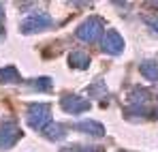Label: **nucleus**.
<instances>
[{"label": "nucleus", "instance_id": "1", "mask_svg": "<svg viewBox=\"0 0 158 152\" xmlns=\"http://www.w3.org/2000/svg\"><path fill=\"white\" fill-rule=\"evenodd\" d=\"M28 124L34 128V131H43V128L49 127V120H52V114H49V105L45 103H32L28 105Z\"/></svg>", "mask_w": 158, "mask_h": 152}, {"label": "nucleus", "instance_id": "2", "mask_svg": "<svg viewBox=\"0 0 158 152\" xmlns=\"http://www.w3.org/2000/svg\"><path fill=\"white\" fill-rule=\"evenodd\" d=\"M103 28H105V22L101 17H92V20H88L79 26L75 34H77V39L85 41V43H96L103 34Z\"/></svg>", "mask_w": 158, "mask_h": 152}, {"label": "nucleus", "instance_id": "3", "mask_svg": "<svg viewBox=\"0 0 158 152\" xmlns=\"http://www.w3.org/2000/svg\"><path fill=\"white\" fill-rule=\"evenodd\" d=\"M19 137H22V131H19V127H17L13 120L0 122V150L11 148L13 144H17Z\"/></svg>", "mask_w": 158, "mask_h": 152}, {"label": "nucleus", "instance_id": "4", "mask_svg": "<svg viewBox=\"0 0 158 152\" xmlns=\"http://www.w3.org/2000/svg\"><path fill=\"white\" fill-rule=\"evenodd\" d=\"M49 26H52V17L47 13H36V15H32V17H28V20L22 22V32L24 34H34V32L45 30Z\"/></svg>", "mask_w": 158, "mask_h": 152}, {"label": "nucleus", "instance_id": "5", "mask_svg": "<svg viewBox=\"0 0 158 152\" xmlns=\"http://www.w3.org/2000/svg\"><path fill=\"white\" fill-rule=\"evenodd\" d=\"M122 50H124V39L120 37L118 30H109L105 34V41H103V51L118 56V54H122Z\"/></svg>", "mask_w": 158, "mask_h": 152}, {"label": "nucleus", "instance_id": "6", "mask_svg": "<svg viewBox=\"0 0 158 152\" xmlns=\"http://www.w3.org/2000/svg\"><path fill=\"white\" fill-rule=\"evenodd\" d=\"M62 109L66 114H81V111H88L90 109V101L81 99L77 94H66L62 99Z\"/></svg>", "mask_w": 158, "mask_h": 152}, {"label": "nucleus", "instance_id": "7", "mask_svg": "<svg viewBox=\"0 0 158 152\" xmlns=\"http://www.w3.org/2000/svg\"><path fill=\"white\" fill-rule=\"evenodd\" d=\"M77 131L81 133H88V135H94V137H103L105 135V127L103 124H98V122H92V120H81L75 124Z\"/></svg>", "mask_w": 158, "mask_h": 152}, {"label": "nucleus", "instance_id": "8", "mask_svg": "<svg viewBox=\"0 0 158 152\" xmlns=\"http://www.w3.org/2000/svg\"><path fill=\"white\" fill-rule=\"evenodd\" d=\"M139 71H141V75L145 77V79H150V81H156V79H158V62H152V60H148V62H141Z\"/></svg>", "mask_w": 158, "mask_h": 152}, {"label": "nucleus", "instance_id": "9", "mask_svg": "<svg viewBox=\"0 0 158 152\" xmlns=\"http://www.w3.org/2000/svg\"><path fill=\"white\" fill-rule=\"evenodd\" d=\"M41 133H43L47 139H52V141H58V139H62V137L66 135V131H64L62 124H49L47 128H43Z\"/></svg>", "mask_w": 158, "mask_h": 152}, {"label": "nucleus", "instance_id": "10", "mask_svg": "<svg viewBox=\"0 0 158 152\" xmlns=\"http://www.w3.org/2000/svg\"><path fill=\"white\" fill-rule=\"evenodd\" d=\"M69 60H71V64L77 67V69H88V67H90V58H88V54H83V51H73V54L69 56Z\"/></svg>", "mask_w": 158, "mask_h": 152}, {"label": "nucleus", "instance_id": "11", "mask_svg": "<svg viewBox=\"0 0 158 152\" xmlns=\"http://www.w3.org/2000/svg\"><path fill=\"white\" fill-rule=\"evenodd\" d=\"M0 81L17 84V81H22V75L17 73V69H15V67H4V69H0Z\"/></svg>", "mask_w": 158, "mask_h": 152}, {"label": "nucleus", "instance_id": "12", "mask_svg": "<svg viewBox=\"0 0 158 152\" xmlns=\"http://www.w3.org/2000/svg\"><path fill=\"white\" fill-rule=\"evenodd\" d=\"M90 94L101 99V101H107V88H105V81L103 79H96L92 86H90Z\"/></svg>", "mask_w": 158, "mask_h": 152}, {"label": "nucleus", "instance_id": "13", "mask_svg": "<svg viewBox=\"0 0 158 152\" xmlns=\"http://www.w3.org/2000/svg\"><path fill=\"white\" fill-rule=\"evenodd\" d=\"M32 86H34L36 90L47 92V90H52V79H49V77H39V79H34V81H32Z\"/></svg>", "mask_w": 158, "mask_h": 152}, {"label": "nucleus", "instance_id": "14", "mask_svg": "<svg viewBox=\"0 0 158 152\" xmlns=\"http://www.w3.org/2000/svg\"><path fill=\"white\" fill-rule=\"evenodd\" d=\"M62 152H101V148H94V146H71V148H64Z\"/></svg>", "mask_w": 158, "mask_h": 152}, {"label": "nucleus", "instance_id": "15", "mask_svg": "<svg viewBox=\"0 0 158 152\" xmlns=\"http://www.w3.org/2000/svg\"><path fill=\"white\" fill-rule=\"evenodd\" d=\"M145 24L152 28L154 34H158V15H156V17H145Z\"/></svg>", "mask_w": 158, "mask_h": 152}, {"label": "nucleus", "instance_id": "16", "mask_svg": "<svg viewBox=\"0 0 158 152\" xmlns=\"http://www.w3.org/2000/svg\"><path fill=\"white\" fill-rule=\"evenodd\" d=\"M2 17H4V11H2V4H0V24H2ZM2 28V26H0Z\"/></svg>", "mask_w": 158, "mask_h": 152}, {"label": "nucleus", "instance_id": "17", "mask_svg": "<svg viewBox=\"0 0 158 152\" xmlns=\"http://www.w3.org/2000/svg\"><path fill=\"white\" fill-rule=\"evenodd\" d=\"M2 39H4V32H2V28H0V41H2Z\"/></svg>", "mask_w": 158, "mask_h": 152}]
</instances>
